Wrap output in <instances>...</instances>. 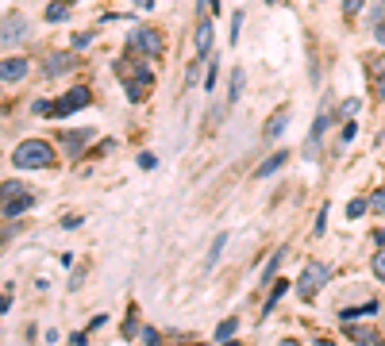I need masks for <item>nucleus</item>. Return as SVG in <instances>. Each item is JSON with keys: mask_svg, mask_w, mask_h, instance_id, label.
<instances>
[{"mask_svg": "<svg viewBox=\"0 0 385 346\" xmlns=\"http://www.w3.org/2000/svg\"><path fill=\"white\" fill-rule=\"evenodd\" d=\"M54 162V146L46 139H23L12 150V166L15 169H46Z\"/></svg>", "mask_w": 385, "mask_h": 346, "instance_id": "1", "label": "nucleus"}, {"mask_svg": "<svg viewBox=\"0 0 385 346\" xmlns=\"http://www.w3.org/2000/svg\"><path fill=\"white\" fill-rule=\"evenodd\" d=\"M89 101H93V93H89V89H70V93H62V101H54V104H46V101H35V104H31V108H35L39 115H70V112L85 108Z\"/></svg>", "mask_w": 385, "mask_h": 346, "instance_id": "2", "label": "nucleus"}, {"mask_svg": "<svg viewBox=\"0 0 385 346\" xmlns=\"http://www.w3.org/2000/svg\"><path fill=\"white\" fill-rule=\"evenodd\" d=\"M116 73L127 85V101H139L146 93V85H151V70L143 62H116Z\"/></svg>", "mask_w": 385, "mask_h": 346, "instance_id": "3", "label": "nucleus"}, {"mask_svg": "<svg viewBox=\"0 0 385 346\" xmlns=\"http://www.w3.org/2000/svg\"><path fill=\"white\" fill-rule=\"evenodd\" d=\"M327 274H332V269H327L324 262H308V266H305V274H301V281H297L301 300H313V296L320 293V285L327 281Z\"/></svg>", "mask_w": 385, "mask_h": 346, "instance_id": "4", "label": "nucleus"}, {"mask_svg": "<svg viewBox=\"0 0 385 346\" xmlns=\"http://www.w3.org/2000/svg\"><path fill=\"white\" fill-rule=\"evenodd\" d=\"M127 43L135 46L143 58H158V54H162V35H158L154 27H135V31L127 35Z\"/></svg>", "mask_w": 385, "mask_h": 346, "instance_id": "5", "label": "nucleus"}, {"mask_svg": "<svg viewBox=\"0 0 385 346\" xmlns=\"http://www.w3.org/2000/svg\"><path fill=\"white\" fill-rule=\"evenodd\" d=\"M27 77V58H4V65H0V81L4 85H15V81Z\"/></svg>", "mask_w": 385, "mask_h": 346, "instance_id": "6", "label": "nucleus"}, {"mask_svg": "<svg viewBox=\"0 0 385 346\" xmlns=\"http://www.w3.org/2000/svg\"><path fill=\"white\" fill-rule=\"evenodd\" d=\"M73 65H77V58L73 54H51V58H43V73L46 77H58V73H65V70H73Z\"/></svg>", "mask_w": 385, "mask_h": 346, "instance_id": "7", "label": "nucleus"}, {"mask_svg": "<svg viewBox=\"0 0 385 346\" xmlns=\"http://www.w3.org/2000/svg\"><path fill=\"white\" fill-rule=\"evenodd\" d=\"M193 43H196V58H208V51H212V20H208V15H204V20L196 23Z\"/></svg>", "mask_w": 385, "mask_h": 346, "instance_id": "8", "label": "nucleus"}, {"mask_svg": "<svg viewBox=\"0 0 385 346\" xmlns=\"http://www.w3.org/2000/svg\"><path fill=\"white\" fill-rule=\"evenodd\" d=\"M4 46H12L15 39H23V15H4V31H0Z\"/></svg>", "mask_w": 385, "mask_h": 346, "instance_id": "9", "label": "nucleus"}, {"mask_svg": "<svg viewBox=\"0 0 385 346\" xmlns=\"http://www.w3.org/2000/svg\"><path fill=\"white\" fill-rule=\"evenodd\" d=\"M285 127H289V108H277L274 115H270V123H266V139H277Z\"/></svg>", "mask_w": 385, "mask_h": 346, "instance_id": "10", "label": "nucleus"}, {"mask_svg": "<svg viewBox=\"0 0 385 346\" xmlns=\"http://www.w3.org/2000/svg\"><path fill=\"white\" fill-rule=\"evenodd\" d=\"M285 158H289V150H274V154H270V158L258 166V177H270V173H277V169L285 166Z\"/></svg>", "mask_w": 385, "mask_h": 346, "instance_id": "11", "label": "nucleus"}, {"mask_svg": "<svg viewBox=\"0 0 385 346\" xmlns=\"http://www.w3.org/2000/svg\"><path fill=\"white\" fill-rule=\"evenodd\" d=\"M89 139H93V131H65V135H62V143L70 146V154H77L81 146L89 143Z\"/></svg>", "mask_w": 385, "mask_h": 346, "instance_id": "12", "label": "nucleus"}, {"mask_svg": "<svg viewBox=\"0 0 385 346\" xmlns=\"http://www.w3.org/2000/svg\"><path fill=\"white\" fill-rule=\"evenodd\" d=\"M31 204H35V196H15V200H4V216L15 219L23 208H31Z\"/></svg>", "mask_w": 385, "mask_h": 346, "instance_id": "13", "label": "nucleus"}, {"mask_svg": "<svg viewBox=\"0 0 385 346\" xmlns=\"http://www.w3.org/2000/svg\"><path fill=\"white\" fill-rule=\"evenodd\" d=\"M224 243H227V235L220 231V235L212 238V246H208V258H204V269H212V266L220 262V254H224Z\"/></svg>", "mask_w": 385, "mask_h": 346, "instance_id": "14", "label": "nucleus"}, {"mask_svg": "<svg viewBox=\"0 0 385 346\" xmlns=\"http://www.w3.org/2000/svg\"><path fill=\"white\" fill-rule=\"evenodd\" d=\"M235 331H239V319L232 316V319H224V323H220L216 339H220V342H232V339H235Z\"/></svg>", "mask_w": 385, "mask_h": 346, "instance_id": "15", "label": "nucleus"}, {"mask_svg": "<svg viewBox=\"0 0 385 346\" xmlns=\"http://www.w3.org/2000/svg\"><path fill=\"white\" fill-rule=\"evenodd\" d=\"M327 123H332V115H327V108L320 104V115H316V123H313V139H308V143H316V139L324 135V131H327Z\"/></svg>", "mask_w": 385, "mask_h": 346, "instance_id": "16", "label": "nucleus"}, {"mask_svg": "<svg viewBox=\"0 0 385 346\" xmlns=\"http://www.w3.org/2000/svg\"><path fill=\"white\" fill-rule=\"evenodd\" d=\"M285 288H289V281H277L274 288H270V300H266V304H262V316H266V312H270V308H274V304H277V300H282V293H285Z\"/></svg>", "mask_w": 385, "mask_h": 346, "instance_id": "17", "label": "nucleus"}, {"mask_svg": "<svg viewBox=\"0 0 385 346\" xmlns=\"http://www.w3.org/2000/svg\"><path fill=\"white\" fill-rule=\"evenodd\" d=\"M239 93H243V70H232V89H227V101H239Z\"/></svg>", "mask_w": 385, "mask_h": 346, "instance_id": "18", "label": "nucleus"}, {"mask_svg": "<svg viewBox=\"0 0 385 346\" xmlns=\"http://www.w3.org/2000/svg\"><path fill=\"white\" fill-rule=\"evenodd\" d=\"M378 312V304H362V308H347L343 312V319H355V316H374Z\"/></svg>", "mask_w": 385, "mask_h": 346, "instance_id": "19", "label": "nucleus"}, {"mask_svg": "<svg viewBox=\"0 0 385 346\" xmlns=\"http://www.w3.org/2000/svg\"><path fill=\"white\" fill-rule=\"evenodd\" d=\"M366 208H370V204H366V200H351V204H347V219H358V216H366Z\"/></svg>", "mask_w": 385, "mask_h": 346, "instance_id": "20", "label": "nucleus"}, {"mask_svg": "<svg viewBox=\"0 0 385 346\" xmlns=\"http://www.w3.org/2000/svg\"><path fill=\"white\" fill-rule=\"evenodd\" d=\"M370 208L378 212V216H385V188H378V193L370 196Z\"/></svg>", "mask_w": 385, "mask_h": 346, "instance_id": "21", "label": "nucleus"}, {"mask_svg": "<svg viewBox=\"0 0 385 346\" xmlns=\"http://www.w3.org/2000/svg\"><path fill=\"white\" fill-rule=\"evenodd\" d=\"M282 258H285V246H282V250H277V254H274V258H270V262H266V269H262V277H270V274H274V269H277V266H282Z\"/></svg>", "mask_w": 385, "mask_h": 346, "instance_id": "22", "label": "nucleus"}, {"mask_svg": "<svg viewBox=\"0 0 385 346\" xmlns=\"http://www.w3.org/2000/svg\"><path fill=\"white\" fill-rule=\"evenodd\" d=\"M46 20H65V4H62V0H54V4L46 8Z\"/></svg>", "mask_w": 385, "mask_h": 346, "instance_id": "23", "label": "nucleus"}, {"mask_svg": "<svg viewBox=\"0 0 385 346\" xmlns=\"http://www.w3.org/2000/svg\"><path fill=\"white\" fill-rule=\"evenodd\" d=\"M374 274H378V281H385V250L374 254Z\"/></svg>", "mask_w": 385, "mask_h": 346, "instance_id": "24", "label": "nucleus"}, {"mask_svg": "<svg viewBox=\"0 0 385 346\" xmlns=\"http://www.w3.org/2000/svg\"><path fill=\"white\" fill-rule=\"evenodd\" d=\"M20 193H23L20 181H4V200H12V196H20Z\"/></svg>", "mask_w": 385, "mask_h": 346, "instance_id": "25", "label": "nucleus"}, {"mask_svg": "<svg viewBox=\"0 0 385 346\" xmlns=\"http://www.w3.org/2000/svg\"><path fill=\"white\" fill-rule=\"evenodd\" d=\"M362 4H366V0H343V12H347V15H358V12H362Z\"/></svg>", "mask_w": 385, "mask_h": 346, "instance_id": "26", "label": "nucleus"}, {"mask_svg": "<svg viewBox=\"0 0 385 346\" xmlns=\"http://www.w3.org/2000/svg\"><path fill=\"white\" fill-rule=\"evenodd\" d=\"M143 342L146 346H158V331H154V327H143Z\"/></svg>", "mask_w": 385, "mask_h": 346, "instance_id": "27", "label": "nucleus"}, {"mask_svg": "<svg viewBox=\"0 0 385 346\" xmlns=\"http://www.w3.org/2000/svg\"><path fill=\"white\" fill-rule=\"evenodd\" d=\"M239 23H243V12H235V15H232V43L239 39Z\"/></svg>", "mask_w": 385, "mask_h": 346, "instance_id": "28", "label": "nucleus"}, {"mask_svg": "<svg viewBox=\"0 0 385 346\" xmlns=\"http://www.w3.org/2000/svg\"><path fill=\"white\" fill-rule=\"evenodd\" d=\"M212 85H216V62L208 65V77H204V89H212Z\"/></svg>", "mask_w": 385, "mask_h": 346, "instance_id": "29", "label": "nucleus"}, {"mask_svg": "<svg viewBox=\"0 0 385 346\" xmlns=\"http://www.w3.org/2000/svg\"><path fill=\"white\" fill-rule=\"evenodd\" d=\"M89 43H93V35H89V31H85V35H73V46H89Z\"/></svg>", "mask_w": 385, "mask_h": 346, "instance_id": "30", "label": "nucleus"}, {"mask_svg": "<svg viewBox=\"0 0 385 346\" xmlns=\"http://www.w3.org/2000/svg\"><path fill=\"white\" fill-rule=\"evenodd\" d=\"M358 108H362V104H358V101H347V104H343V115H355Z\"/></svg>", "mask_w": 385, "mask_h": 346, "instance_id": "31", "label": "nucleus"}, {"mask_svg": "<svg viewBox=\"0 0 385 346\" xmlns=\"http://www.w3.org/2000/svg\"><path fill=\"white\" fill-rule=\"evenodd\" d=\"M374 39H378V43H381V46H385V20H381V23H378V27H374Z\"/></svg>", "mask_w": 385, "mask_h": 346, "instance_id": "32", "label": "nucleus"}, {"mask_svg": "<svg viewBox=\"0 0 385 346\" xmlns=\"http://www.w3.org/2000/svg\"><path fill=\"white\" fill-rule=\"evenodd\" d=\"M196 4H204L208 12H220V0H196Z\"/></svg>", "mask_w": 385, "mask_h": 346, "instance_id": "33", "label": "nucleus"}, {"mask_svg": "<svg viewBox=\"0 0 385 346\" xmlns=\"http://www.w3.org/2000/svg\"><path fill=\"white\" fill-rule=\"evenodd\" d=\"M378 96H381V101H385V73H381V77H378Z\"/></svg>", "mask_w": 385, "mask_h": 346, "instance_id": "34", "label": "nucleus"}, {"mask_svg": "<svg viewBox=\"0 0 385 346\" xmlns=\"http://www.w3.org/2000/svg\"><path fill=\"white\" fill-rule=\"evenodd\" d=\"M277 346H301L297 339H282V342H277Z\"/></svg>", "mask_w": 385, "mask_h": 346, "instance_id": "35", "label": "nucleus"}, {"mask_svg": "<svg viewBox=\"0 0 385 346\" xmlns=\"http://www.w3.org/2000/svg\"><path fill=\"white\" fill-rule=\"evenodd\" d=\"M266 4H277V0H266Z\"/></svg>", "mask_w": 385, "mask_h": 346, "instance_id": "36", "label": "nucleus"}, {"mask_svg": "<svg viewBox=\"0 0 385 346\" xmlns=\"http://www.w3.org/2000/svg\"><path fill=\"white\" fill-rule=\"evenodd\" d=\"M62 4H73V0H62Z\"/></svg>", "mask_w": 385, "mask_h": 346, "instance_id": "37", "label": "nucleus"}, {"mask_svg": "<svg viewBox=\"0 0 385 346\" xmlns=\"http://www.w3.org/2000/svg\"><path fill=\"white\" fill-rule=\"evenodd\" d=\"M224 346H235V342H224Z\"/></svg>", "mask_w": 385, "mask_h": 346, "instance_id": "38", "label": "nucleus"}]
</instances>
